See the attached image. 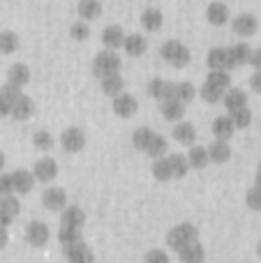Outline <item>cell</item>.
<instances>
[{"label":"cell","instance_id":"obj_53","mask_svg":"<svg viewBox=\"0 0 261 263\" xmlns=\"http://www.w3.org/2000/svg\"><path fill=\"white\" fill-rule=\"evenodd\" d=\"M3 166H5V153L0 150V171H3Z\"/></svg>","mask_w":261,"mask_h":263},{"label":"cell","instance_id":"obj_20","mask_svg":"<svg viewBox=\"0 0 261 263\" xmlns=\"http://www.w3.org/2000/svg\"><path fill=\"white\" fill-rule=\"evenodd\" d=\"M211 129H213V134H215V139L229 141L231 136H234V132H236V125H234V120L229 118V114H227V116H217V118L213 120Z\"/></svg>","mask_w":261,"mask_h":263},{"label":"cell","instance_id":"obj_28","mask_svg":"<svg viewBox=\"0 0 261 263\" xmlns=\"http://www.w3.org/2000/svg\"><path fill=\"white\" fill-rule=\"evenodd\" d=\"M77 12L81 16V21H92L102 14V3L100 0H79Z\"/></svg>","mask_w":261,"mask_h":263},{"label":"cell","instance_id":"obj_50","mask_svg":"<svg viewBox=\"0 0 261 263\" xmlns=\"http://www.w3.org/2000/svg\"><path fill=\"white\" fill-rule=\"evenodd\" d=\"M250 88L261 95V72H254L252 77H250Z\"/></svg>","mask_w":261,"mask_h":263},{"label":"cell","instance_id":"obj_30","mask_svg":"<svg viewBox=\"0 0 261 263\" xmlns=\"http://www.w3.org/2000/svg\"><path fill=\"white\" fill-rule=\"evenodd\" d=\"M162 21H164V16H162V12L157 7H148L141 12V26L146 30H160Z\"/></svg>","mask_w":261,"mask_h":263},{"label":"cell","instance_id":"obj_27","mask_svg":"<svg viewBox=\"0 0 261 263\" xmlns=\"http://www.w3.org/2000/svg\"><path fill=\"white\" fill-rule=\"evenodd\" d=\"M160 111L166 120H174V123H180L185 116V104L178 100H169V102H160Z\"/></svg>","mask_w":261,"mask_h":263},{"label":"cell","instance_id":"obj_45","mask_svg":"<svg viewBox=\"0 0 261 263\" xmlns=\"http://www.w3.org/2000/svg\"><path fill=\"white\" fill-rule=\"evenodd\" d=\"M143 263H171V259H169V254H166L164 250L153 247V250H148L146 254H143Z\"/></svg>","mask_w":261,"mask_h":263},{"label":"cell","instance_id":"obj_6","mask_svg":"<svg viewBox=\"0 0 261 263\" xmlns=\"http://www.w3.org/2000/svg\"><path fill=\"white\" fill-rule=\"evenodd\" d=\"M49 238H51V231H49V224L46 222H42V219H32V222H28V227H26L28 245L44 247L46 242H49Z\"/></svg>","mask_w":261,"mask_h":263},{"label":"cell","instance_id":"obj_13","mask_svg":"<svg viewBox=\"0 0 261 263\" xmlns=\"http://www.w3.org/2000/svg\"><path fill=\"white\" fill-rule=\"evenodd\" d=\"M137 111H139V102L134 95L123 92V95L114 97V114L116 116H120V118H132Z\"/></svg>","mask_w":261,"mask_h":263},{"label":"cell","instance_id":"obj_39","mask_svg":"<svg viewBox=\"0 0 261 263\" xmlns=\"http://www.w3.org/2000/svg\"><path fill=\"white\" fill-rule=\"evenodd\" d=\"M18 49V35L14 30L0 32V53H14Z\"/></svg>","mask_w":261,"mask_h":263},{"label":"cell","instance_id":"obj_2","mask_svg":"<svg viewBox=\"0 0 261 263\" xmlns=\"http://www.w3.org/2000/svg\"><path fill=\"white\" fill-rule=\"evenodd\" d=\"M120 65H123V60H120V55L116 51H109V49L100 51L95 55V60H92V74L100 79L114 77V74H120Z\"/></svg>","mask_w":261,"mask_h":263},{"label":"cell","instance_id":"obj_23","mask_svg":"<svg viewBox=\"0 0 261 263\" xmlns=\"http://www.w3.org/2000/svg\"><path fill=\"white\" fill-rule=\"evenodd\" d=\"M28 81H30V69H28L26 63L9 65V69H7V83H12V86H16V88H23Z\"/></svg>","mask_w":261,"mask_h":263},{"label":"cell","instance_id":"obj_46","mask_svg":"<svg viewBox=\"0 0 261 263\" xmlns=\"http://www.w3.org/2000/svg\"><path fill=\"white\" fill-rule=\"evenodd\" d=\"M14 192V176L12 173H0V196H12Z\"/></svg>","mask_w":261,"mask_h":263},{"label":"cell","instance_id":"obj_33","mask_svg":"<svg viewBox=\"0 0 261 263\" xmlns=\"http://www.w3.org/2000/svg\"><path fill=\"white\" fill-rule=\"evenodd\" d=\"M151 171H153V176H155V180H160V182H169L171 178H174V171H171L169 157L155 159V162H153V166H151Z\"/></svg>","mask_w":261,"mask_h":263},{"label":"cell","instance_id":"obj_42","mask_svg":"<svg viewBox=\"0 0 261 263\" xmlns=\"http://www.w3.org/2000/svg\"><path fill=\"white\" fill-rule=\"evenodd\" d=\"M32 143H35V148H40V150H49L55 141H53V134H51L49 129H37L35 134H32Z\"/></svg>","mask_w":261,"mask_h":263},{"label":"cell","instance_id":"obj_38","mask_svg":"<svg viewBox=\"0 0 261 263\" xmlns=\"http://www.w3.org/2000/svg\"><path fill=\"white\" fill-rule=\"evenodd\" d=\"M194 95H197V88H194L192 81H178L176 83V100L178 102L188 104V102L194 100Z\"/></svg>","mask_w":261,"mask_h":263},{"label":"cell","instance_id":"obj_11","mask_svg":"<svg viewBox=\"0 0 261 263\" xmlns=\"http://www.w3.org/2000/svg\"><path fill=\"white\" fill-rule=\"evenodd\" d=\"M231 28H234V32L236 35H240V37H252L254 32L259 30V21H257L254 14L243 12V14H238V16L231 21Z\"/></svg>","mask_w":261,"mask_h":263},{"label":"cell","instance_id":"obj_54","mask_svg":"<svg viewBox=\"0 0 261 263\" xmlns=\"http://www.w3.org/2000/svg\"><path fill=\"white\" fill-rule=\"evenodd\" d=\"M257 256H259V259H261V240L257 242Z\"/></svg>","mask_w":261,"mask_h":263},{"label":"cell","instance_id":"obj_51","mask_svg":"<svg viewBox=\"0 0 261 263\" xmlns=\"http://www.w3.org/2000/svg\"><path fill=\"white\" fill-rule=\"evenodd\" d=\"M7 242H9V233H7V229L0 227V250H5V247H7Z\"/></svg>","mask_w":261,"mask_h":263},{"label":"cell","instance_id":"obj_3","mask_svg":"<svg viewBox=\"0 0 261 263\" xmlns=\"http://www.w3.org/2000/svg\"><path fill=\"white\" fill-rule=\"evenodd\" d=\"M160 55L174 67H185V65L192 60V53L185 44H180L178 40H166L164 44L160 46Z\"/></svg>","mask_w":261,"mask_h":263},{"label":"cell","instance_id":"obj_36","mask_svg":"<svg viewBox=\"0 0 261 263\" xmlns=\"http://www.w3.org/2000/svg\"><path fill=\"white\" fill-rule=\"evenodd\" d=\"M157 132H153V129H148V127H139V129H134V134H132V145L137 150H148V145H151V141H153V136H155Z\"/></svg>","mask_w":261,"mask_h":263},{"label":"cell","instance_id":"obj_1","mask_svg":"<svg viewBox=\"0 0 261 263\" xmlns=\"http://www.w3.org/2000/svg\"><path fill=\"white\" fill-rule=\"evenodd\" d=\"M197 240H199V229L194 227L192 222H180L166 231V245H169V250H174L176 254Z\"/></svg>","mask_w":261,"mask_h":263},{"label":"cell","instance_id":"obj_40","mask_svg":"<svg viewBox=\"0 0 261 263\" xmlns=\"http://www.w3.org/2000/svg\"><path fill=\"white\" fill-rule=\"evenodd\" d=\"M206 81L213 83V86H217V88H222V90H229L231 88V74L225 72V69H215V72H208Z\"/></svg>","mask_w":261,"mask_h":263},{"label":"cell","instance_id":"obj_7","mask_svg":"<svg viewBox=\"0 0 261 263\" xmlns=\"http://www.w3.org/2000/svg\"><path fill=\"white\" fill-rule=\"evenodd\" d=\"M42 203H44V208L49 210H55V213H63L65 208H67V192L63 190V187L58 185H49L44 192H42Z\"/></svg>","mask_w":261,"mask_h":263},{"label":"cell","instance_id":"obj_31","mask_svg":"<svg viewBox=\"0 0 261 263\" xmlns=\"http://www.w3.org/2000/svg\"><path fill=\"white\" fill-rule=\"evenodd\" d=\"M188 162L192 168H203L208 162H211V157H208V148L206 145H197L194 143L192 148H190L188 153Z\"/></svg>","mask_w":261,"mask_h":263},{"label":"cell","instance_id":"obj_55","mask_svg":"<svg viewBox=\"0 0 261 263\" xmlns=\"http://www.w3.org/2000/svg\"><path fill=\"white\" fill-rule=\"evenodd\" d=\"M257 171H259V173H261V162H259V166H257Z\"/></svg>","mask_w":261,"mask_h":263},{"label":"cell","instance_id":"obj_4","mask_svg":"<svg viewBox=\"0 0 261 263\" xmlns=\"http://www.w3.org/2000/svg\"><path fill=\"white\" fill-rule=\"evenodd\" d=\"M146 92L151 97H155V100H160V102L176 100V83L174 81H166V79H162V77H155V79H151V81H148Z\"/></svg>","mask_w":261,"mask_h":263},{"label":"cell","instance_id":"obj_22","mask_svg":"<svg viewBox=\"0 0 261 263\" xmlns=\"http://www.w3.org/2000/svg\"><path fill=\"white\" fill-rule=\"evenodd\" d=\"M32 114H35V100L23 92V95L12 104V116L16 120H28Z\"/></svg>","mask_w":261,"mask_h":263},{"label":"cell","instance_id":"obj_26","mask_svg":"<svg viewBox=\"0 0 261 263\" xmlns=\"http://www.w3.org/2000/svg\"><path fill=\"white\" fill-rule=\"evenodd\" d=\"M178 259L180 263H203L206 261V250H203L201 242H192V245H188L185 250L178 252Z\"/></svg>","mask_w":261,"mask_h":263},{"label":"cell","instance_id":"obj_14","mask_svg":"<svg viewBox=\"0 0 261 263\" xmlns=\"http://www.w3.org/2000/svg\"><path fill=\"white\" fill-rule=\"evenodd\" d=\"M86 224V213H83L81 205L72 203L60 213V227H69V229H83Z\"/></svg>","mask_w":261,"mask_h":263},{"label":"cell","instance_id":"obj_24","mask_svg":"<svg viewBox=\"0 0 261 263\" xmlns=\"http://www.w3.org/2000/svg\"><path fill=\"white\" fill-rule=\"evenodd\" d=\"M125 53L132 55V58H137V55H143V51L148 49V42L143 35H139V32H129L127 37H125V44H123Z\"/></svg>","mask_w":261,"mask_h":263},{"label":"cell","instance_id":"obj_8","mask_svg":"<svg viewBox=\"0 0 261 263\" xmlns=\"http://www.w3.org/2000/svg\"><path fill=\"white\" fill-rule=\"evenodd\" d=\"M63 254L67 263H95V252L90 250V245L86 240L63 247Z\"/></svg>","mask_w":261,"mask_h":263},{"label":"cell","instance_id":"obj_25","mask_svg":"<svg viewBox=\"0 0 261 263\" xmlns=\"http://www.w3.org/2000/svg\"><path fill=\"white\" fill-rule=\"evenodd\" d=\"M208 157H211V162H215V164L229 162V157H231V145L227 143V141L215 139L211 145H208Z\"/></svg>","mask_w":261,"mask_h":263},{"label":"cell","instance_id":"obj_10","mask_svg":"<svg viewBox=\"0 0 261 263\" xmlns=\"http://www.w3.org/2000/svg\"><path fill=\"white\" fill-rule=\"evenodd\" d=\"M18 213H21V201L16 196H0V227L7 229Z\"/></svg>","mask_w":261,"mask_h":263},{"label":"cell","instance_id":"obj_41","mask_svg":"<svg viewBox=\"0 0 261 263\" xmlns=\"http://www.w3.org/2000/svg\"><path fill=\"white\" fill-rule=\"evenodd\" d=\"M229 118L234 120L236 129H245L252 125V111H250V106H245V109H238V111H234V114H229Z\"/></svg>","mask_w":261,"mask_h":263},{"label":"cell","instance_id":"obj_37","mask_svg":"<svg viewBox=\"0 0 261 263\" xmlns=\"http://www.w3.org/2000/svg\"><path fill=\"white\" fill-rule=\"evenodd\" d=\"M58 240L63 242V247L74 245V242H81V240H83V231H81V229L60 227V229H58Z\"/></svg>","mask_w":261,"mask_h":263},{"label":"cell","instance_id":"obj_47","mask_svg":"<svg viewBox=\"0 0 261 263\" xmlns=\"http://www.w3.org/2000/svg\"><path fill=\"white\" fill-rule=\"evenodd\" d=\"M0 92H3V95H5V97H7V100H9V102H12V104H14V102H16V100H18V97H21V95H23V92H21V88L12 86V83H3V86H0Z\"/></svg>","mask_w":261,"mask_h":263},{"label":"cell","instance_id":"obj_34","mask_svg":"<svg viewBox=\"0 0 261 263\" xmlns=\"http://www.w3.org/2000/svg\"><path fill=\"white\" fill-rule=\"evenodd\" d=\"M166 150H169V141H166V136L164 134H155L146 153L151 155L153 159H160V157H166Z\"/></svg>","mask_w":261,"mask_h":263},{"label":"cell","instance_id":"obj_18","mask_svg":"<svg viewBox=\"0 0 261 263\" xmlns=\"http://www.w3.org/2000/svg\"><path fill=\"white\" fill-rule=\"evenodd\" d=\"M206 18H208V23H213V26H225V23L229 21V7H227V3L213 0V3L206 7Z\"/></svg>","mask_w":261,"mask_h":263},{"label":"cell","instance_id":"obj_21","mask_svg":"<svg viewBox=\"0 0 261 263\" xmlns=\"http://www.w3.org/2000/svg\"><path fill=\"white\" fill-rule=\"evenodd\" d=\"M250 55H252V46L248 42H236V44L229 46V58L234 67H240V65H250Z\"/></svg>","mask_w":261,"mask_h":263},{"label":"cell","instance_id":"obj_17","mask_svg":"<svg viewBox=\"0 0 261 263\" xmlns=\"http://www.w3.org/2000/svg\"><path fill=\"white\" fill-rule=\"evenodd\" d=\"M171 134H174V139L178 141V143L190 145V148H192L194 141H197V127H194L190 120H180V123H176Z\"/></svg>","mask_w":261,"mask_h":263},{"label":"cell","instance_id":"obj_9","mask_svg":"<svg viewBox=\"0 0 261 263\" xmlns=\"http://www.w3.org/2000/svg\"><path fill=\"white\" fill-rule=\"evenodd\" d=\"M206 63H208V67H211V72H215V69H225V72L236 69L229 58V46H213V49L208 51Z\"/></svg>","mask_w":261,"mask_h":263},{"label":"cell","instance_id":"obj_16","mask_svg":"<svg viewBox=\"0 0 261 263\" xmlns=\"http://www.w3.org/2000/svg\"><path fill=\"white\" fill-rule=\"evenodd\" d=\"M12 176H14V192L16 194H28V192L35 187V173L30 171V168H23V166H18V168H14L12 171Z\"/></svg>","mask_w":261,"mask_h":263},{"label":"cell","instance_id":"obj_5","mask_svg":"<svg viewBox=\"0 0 261 263\" xmlns=\"http://www.w3.org/2000/svg\"><path fill=\"white\" fill-rule=\"evenodd\" d=\"M60 145H63V150H67V153H79V150H83V145H86V132L81 127H77V125L65 127L60 132Z\"/></svg>","mask_w":261,"mask_h":263},{"label":"cell","instance_id":"obj_44","mask_svg":"<svg viewBox=\"0 0 261 263\" xmlns=\"http://www.w3.org/2000/svg\"><path fill=\"white\" fill-rule=\"evenodd\" d=\"M69 35L74 37V40H88L90 37V26H88V21H74L72 26H69Z\"/></svg>","mask_w":261,"mask_h":263},{"label":"cell","instance_id":"obj_48","mask_svg":"<svg viewBox=\"0 0 261 263\" xmlns=\"http://www.w3.org/2000/svg\"><path fill=\"white\" fill-rule=\"evenodd\" d=\"M250 65L254 67V72H261V46H259V49H252V55H250Z\"/></svg>","mask_w":261,"mask_h":263},{"label":"cell","instance_id":"obj_15","mask_svg":"<svg viewBox=\"0 0 261 263\" xmlns=\"http://www.w3.org/2000/svg\"><path fill=\"white\" fill-rule=\"evenodd\" d=\"M125 30L118 26V23H111V26H106L104 30H102V44L106 46L109 51H116L120 49V46L125 44Z\"/></svg>","mask_w":261,"mask_h":263},{"label":"cell","instance_id":"obj_52","mask_svg":"<svg viewBox=\"0 0 261 263\" xmlns=\"http://www.w3.org/2000/svg\"><path fill=\"white\" fill-rule=\"evenodd\" d=\"M254 185L261 187V173H259V171H257V176H254Z\"/></svg>","mask_w":261,"mask_h":263},{"label":"cell","instance_id":"obj_12","mask_svg":"<svg viewBox=\"0 0 261 263\" xmlns=\"http://www.w3.org/2000/svg\"><path fill=\"white\" fill-rule=\"evenodd\" d=\"M32 173H35V178L40 182H51L58 176V164H55L53 157H40L32 164Z\"/></svg>","mask_w":261,"mask_h":263},{"label":"cell","instance_id":"obj_29","mask_svg":"<svg viewBox=\"0 0 261 263\" xmlns=\"http://www.w3.org/2000/svg\"><path fill=\"white\" fill-rule=\"evenodd\" d=\"M102 92L109 97H118L125 92V79L123 74H114V77L102 79Z\"/></svg>","mask_w":261,"mask_h":263},{"label":"cell","instance_id":"obj_35","mask_svg":"<svg viewBox=\"0 0 261 263\" xmlns=\"http://www.w3.org/2000/svg\"><path fill=\"white\" fill-rule=\"evenodd\" d=\"M225 92L227 90H222V88L213 86V83H208V81H203V86L199 88V95H201V100L203 102H211V104H217V102L225 100Z\"/></svg>","mask_w":261,"mask_h":263},{"label":"cell","instance_id":"obj_43","mask_svg":"<svg viewBox=\"0 0 261 263\" xmlns=\"http://www.w3.org/2000/svg\"><path fill=\"white\" fill-rule=\"evenodd\" d=\"M245 203H248L250 210H254V213H261V187L252 185L248 192H245Z\"/></svg>","mask_w":261,"mask_h":263},{"label":"cell","instance_id":"obj_32","mask_svg":"<svg viewBox=\"0 0 261 263\" xmlns=\"http://www.w3.org/2000/svg\"><path fill=\"white\" fill-rule=\"evenodd\" d=\"M166 157H169V164H171V171H174V178L188 176V171L192 168V166H190V162H188V155H183V153H169Z\"/></svg>","mask_w":261,"mask_h":263},{"label":"cell","instance_id":"obj_19","mask_svg":"<svg viewBox=\"0 0 261 263\" xmlns=\"http://www.w3.org/2000/svg\"><path fill=\"white\" fill-rule=\"evenodd\" d=\"M225 106L229 114H234V111L238 109H245L248 106V92L243 90V88H229V90L225 92Z\"/></svg>","mask_w":261,"mask_h":263},{"label":"cell","instance_id":"obj_49","mask_svg":"<svg viewBox=\"0 0 261 263\" xmlns=\"http://www.w3.org/2000/svg\"><path fill=\"white\" fill-rule=\"evenodd\" d=\"M0 116H12V102L0 92Z\"/></svg>","mask_w":261,"mask_h":263}]
</instances>
